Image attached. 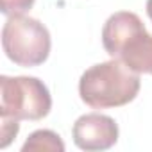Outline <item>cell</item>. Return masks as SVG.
I'll return each instance as SVG.
<instances>
[{"mask_svg":"<svg viewBox=\"0 0 152 152\" xmlns=\"http://www.w3.org/2000/svg\"><path fill=\"white\" fill-rule=\"evenodd\" d=\"M140 86V73L129 70L118 59H109L90 66L81 75L79 95L93 109H109L132 102Z\"/></svg>","mask_w":152,"mask_h":152,"instance_id":"cell-1","label":"cell"},{"mask_svg":"<svg viewBox=\"0 0 152 152\" xmlns=\"http://www.w3.org/2000/svg\"><path fill=\"white\" fill-rule=\"evenodd\" d=\"M104 50L136 73L152 75V34L141 18L131 11L111 15L102 29Z\"/></svg>","mask_w":152,"mask_h":152,"instance_id":"cell-2","label":"cell"},{"mask_svg":"<svg viewBox=\"0 0 152 152\" xmlns=\"http://www.w3.org/2000/svg\"><path fill=\"white\" fill-rule=\"evenodd\" d=\"M2 47L6 56L18 66L43 64L50 54V32L36 18L13 15L2 27Z\"/></svg>","mask_w":152,"mask_h":152,"instance_id":"cell-3","label":"cell"},{"mask_svg":"<svg viewBox=\"0 0 152 152\" xmlns=\"http://www.w3.org/2000/svg\"><path fill=\"white\" fill-rule=\"evenodd\" d=\"M50 91L38 77H0V115L36 122L45 118L50 113Z\"/></svg>","mask_w":152,"mask_h":152,"instance_id":"cell-4","label":"cell"},{"mask_svg":"<svg viewBox=\"0 0 152 152\" xmlns=\"http://www.w3.org/2000/svg\"><path fill=\"white\" fill-rule=\"evenodd\" d=\"M118 124L111 116L100 113H86L75 120L72 127L73 143L86 152L111 148L118 141Z\"/></svg>","mask_w":152,"mask_h":152,"instance_id":"cell-5","label":"cell"},{"mask_svg":"<svg viewBox=\"0 0 152 152\" xmlns=\"http://www.w3.org/2000/svg\"><path fill=\"white\" fill-rule=\"evenodd\" d=\"M32 150H50V152H64V143L61 136L50 129H39L34 131L23 143L22 152H32Z\"/></svg>","mask_w":152,"mask_h":152,"instance_id":"cell-6","label":"cell"},{"mask_svg":"<svg viewBox=\"0 0 152 152\" xmlns=\"http://www.w3.org/2000/svg\"><path fill=\"white\" fill-rule=\"evenodd\" d=\"M20 120L7 116V115H0V148H7L9 143L16 138L20 131Z\"/></svg>","mask_w":152,"mask_h":152,"instance_id":"cell-7","label":"cell"},{"mask_svg":"<svg viewBox=\"0 0 152 152\" xmlns=\"http://www.w3.org/2000/svg\"><path fill=\"white\" fill-rule=\"evenodd\" d=\"M36 0H0V11L6 16L13 15H23L34 6Z\"/></svg>","mask_w":152,"mask_h":152,"instance_id":"cell-8","label":"cell"},{"mask_svg":"<svg viewBox=\"0 0 152 152\" xmlns=\"http://www.w3.org/2000/svg\"><path fill=\"white\" fill-rule=\"evenodd\" d=\"M147 15L152 20V0H147Z\"/></svg>","mask_w":152,"mask_h":152,"instance_id":"cell-9","label":"cell"}]
</instances>
